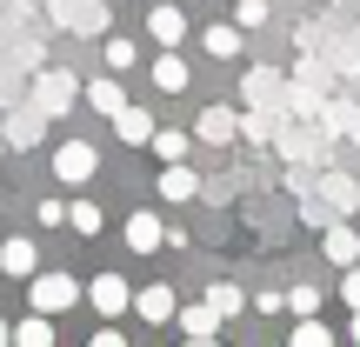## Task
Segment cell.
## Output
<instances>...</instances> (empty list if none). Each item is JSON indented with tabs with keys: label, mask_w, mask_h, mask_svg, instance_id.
I'll return each instance as SVG.
<instances>
[{
	"label": "cell",
	"mask_w": 360,
	"mask_h": 347,
	"mask_svg": "<svg viewBox=\"0 0 360 347\" xmlns=\"http://www.w3.org/2000/svg\"><path fill=\"white\" fill-rule=\"evenodd\" d=\"M40 267V254H34V241H20V234H13L7 247H0V274H13V281H27V274Z\"/></svg>",
	"instance_id": "14"
},
{
	"label": "cell",
	"mask_w": 360,
	"mask_h": 347,
	"mask_svg": "<svg viewBox=\"0 0 360 347\" xmlns=\"http://www.w3.org/2000/svg\"><path fill=\"white\" fill-rule=\"evenodd\" d=\"M67 227H74V234H101V227H107V214H101L94 201H67Z\"/></svg>",
	"instance_id": "22"
},
{
	"label": "cell",
	"mask_w": 360,
	"mask_h": 347,
	"mask_svg": "<svg viewBox=\"0 0 360 347\" xmlns=\"http://www.w3.org/2000/svg\"><path fill=\"white\" fill-rule=\"evenodd\" d=\"M7 341H20V347H53V321H47V314H27L20 327H7Z\"/></svg>",
	"instance_id": "17"
},
{
	"label": "cell",
	"mask_w": 360,
	"mask_h": 347,
	"mask_svg": "<svg viewBox=\"0 0 360 347\" xmlns=\"http://www.w3.org/2000/svg\"><path fill=\"white\" fill-rule=\"evenodd\" d=\"M0 341H7V321H0Z\"/></svg>",
	"instance_id": "32"
},
{
	"label": "cell",
	"mask_w": 360,
	"mask_h": 347,
	"mask_svg": "<svg viewBox=\"0 0 360 347\" xmlns=\"http://www.w3.org/2000/svg\"><path fill=\"white\" fill-rule=\"evenodd\" d=\"M207 53L214 61H233L240 53V27H207Z\"/></svg>",
	"instance_id": "23"
},
{
	"label": "cell",
	"mask_w": 360,
	"mask_h": 347,
	"mask_svg": "<svg viewBox=\"0 0 360 347\" xmlns=\"http://www.w3.org/2000/svg\"><path fill=\"white\" fill-rule=\"evenodd\" d=\"M127 308H134V314H147V321L160 327V321H174V308H180V301H174V287H141Z\"/></svg>",
	"instance_id": "11"
},
{
	"label": "cell",
	"mask_w": 360,
	"mask_h": 347,
	"mask_svg": "<svg viewBox=\"0 0 360 347\" xmlns=\"http://www.w3.org/2000/svg\"><path fill=\"white\" fill-rule=\"evenodd\" d=\"M207 308H214L220 321H227V314H240V308H247V294H240L233 281H214V287H207Z\"/></svg>",
	"instance_id": "21"
},
{
	"label": "cell",
	"mask_w": 360,
	"mask_h": 347,
	"mask_svg": "<svg viewBox=\"0 0 360 347\" xmlns=\"http://www.w3.org/2000/svg\"><path fill=\"white\" fill-rule=\"evenodd\" d=\"M74 101H80V80L67 74V67H47V74H34V107H40L47 120H60Z\"/></svg>",
	"instance_id": "2"
},
{
	"label": "cell",
	"mask_w": 360,
	"mask_h": 347,
	"mask_svg": "<svg viewBox=\"0 0 360 347\" xmlns=\"http://www.w3.org/2000/svg\"><path fill=\"white\" fill-rule=\"evenodd\" d=\"M267 20V0H240V27H260Z\"/></svg>",
	"instance_id": "29"
},
{
	"label": "cell",
	"mask_w": 360,
	"mask_h": 347,
	"mask_svg": "<svg viewBox=\"0 0 360 347\" xmlns=\"http://www.w3.org/2000/svg\"><path fill=\"white\" fill-rule=\"evenodd\" d=\"M74 301H80L74 274H40V267L27 274V308H34V314H67Z\"/></svg>",
	"instance_id": "1"
},
{
	"label": "cell",
	"mask_w": 360,
	"mask_h": 347,
	"mask_svg": "<svg viewBox=\"0 0 360 347\" xmlns=\"http://www.w3.org/2000/svg\"><path fill=\"white\" fill-rule=\"evenodd\" d=\"M34 220H40V227H60V220H67V201H40Z\"/></svg>",
	"instance_id": "27"
},
{
	"label": "cell",
	"mask_w": 360,
	"mask_h": 347,
	"mask_svg": "<svg viewBox=\"0 0 360 347\" xmlns=\"http://www.w3.org/2000/svg\"><path fill=\"white\" fill-rule=\"evenodd\" d=\"M240 94H247V101H254V107H267L274 94H281V74H274V67H254V74L240 80Z\"/></svg>",
	"instance_id": "19"
},
{
	"label": "cell",
	"mask_w": 360,
	"mask_h": 347,
	"mask_svg": "<svg viewBox=\"0 0 360 347\" xmlns=\"http://www.w3.org/2000/svg\"><path fill=\"white\" fill-rule=\"evenodd\" d=\"M174 321H180V334H187V341H214L220 334V314L207 308V301H200V308H174Z\"/></svg>",
	"instance_id": "13"
},
{
	"label": "cell",
	"mask_w": 360,
	"mask_h": 347,
	"mask_svg": "<svg viewBox=\"0 0 360 347\" xmlns=\"http://www.w3.org/2000/svg\"><path fill=\"white\" fill-rule=\"evenodd\" d=\"M147 34H154L160 47H180V40H187V13H180L174 0H154V13H147Z\"/></svg>",
	"instance_id": "5"
},
{
	"label": "cell",
	"mask_w": 360,
	"mask_h": 347,
	"mask_svg": "<svg viewBox=\"0 0 360 347\" xmlns=\"http://www.w3.org/2000/svg\"><path fill=\"white\" fill-rule=\"evenodd\" d=\"M154 87H160V94H180V87H187V61H180L174 47H160V61H154Z\"/></svg>",
	"instance_id": "16"
},
{
	"label": "cell",
	"mask_w": 360,
	"mask_h": 347,
	"mask_svg": "<svg viewBox=\"0 0 360 347\" xmlns=\"http://www.w3.org/2000/svg\"><path fill=\"white\" fill-rule=\"evenodd\" d=\"M80 94H87V107H94V114H114V107L127 101V94H120V80H114V74H101V80H94V87H80Z\"/></svg>",
	"instance_id": "18"
},
{
	"label": "cell",
	"mask_w": 360,
	"mask_h": 347,
	"mask_svg": "<svg viewBox=\"0 0 360 347\" xmlns=\"http://www.w3.org/2000/svg\"><path fill=\"white\" fill-rule=\"evenodd\" d=\"M321 201H327V214H354V207H360V180L327 174V180H321Z\"/></svg>",
	"instance_id": "12"
},
{
	"label": "cell",
	"mask_w": 360,
	"mask_h": 347,
	"mask_svg": "<svg viewBox=\"0 0 360 347\" xmlns=\"http://www.w3.org/2000/svg\"><path fill=\"white\" fill-rule=\"evenodd\" d=\"M160 241H167L160 214H147V207H141V214H127V247H134V254H154Z\"/></svg>",
	"instance_id": "10"
},
{
	"label": "cell",
	"mask_w": 360,
	"mask_h": 347,
	"mask_svg": "<svg viewBox=\"0 0 360 347\" xmlns=\"http://www.w3.org/2000/svg\"><path fill=\"white\" fill-rule=\"evenodd\" d=\"M347 334H354V341H360V308H354V327H347Z\"/></svg>",
	"instance_id": "31"
},
{
	"label": "cell",
	"mask_w": 360,
	"mask_h": 347,
	"mask_svg": "<svg viewBox=\"0 0 360 347\" xmlns=\"http://www.w3.org/2000/svg\"><path fill=\"white\" fill-rule=\"evenodd\" d=\"M327 260L354 267V260H360V234H354V227H327Z\"/></svg>",
	"instance_id": "20"
},
{
	"label": "cell",
	"mask_w": 360,
	"mask_h": 347,
	"mask_svg": "<svg viewBox=\"0 0 360 347\" xmlns=\"http://www.w3.org/2000/svg\"><path fill=\"white\" fill-rule=\"evenodd\" d=\"M294 347H327V327L321 321H300L294 327Z\"/></svg>",
	"instance_id": "26"
},
{
	"label": "cell",
	"mask_w": 360,
	"mask_h": 347,
	"mask_svg": "<svg viewBox=\"0 0 360 347\" xmlns=\"http://www.w3.org/2000/svg\"><path fill=\"white\" fill-rule=\"evenodd\" d=\"M287 308H294V314H314V308H321V294H314V287H294V294H287Z\"/></svg>",
	"instance_id": "28"
},
{
	"label": "cell",
	"mask_w": 360,
	"mask_h": 347,
	"mask_svg": "<svg viewBox=\"0 0 360 347\" xmlns=\"http://www.w3.org/2000/svg\"><path fill=\"white\" fill-rule=\"evenodd\" d=\"M87 301H94V314H127V301H134V287L120 281V274H101V281L87 287Z\"/></svg>",
	"instance_id": "7"
},
{
	"label": "cell",
	"mask_w": 360,
	"mask_h": 347,
	"mask_svg": "<svg viewBox=\"0 0 360 347\" xmlns=\"http://www.w3.org/2000/svg\"><path fill=\"white\" fill-rule=\"evenodd\" d=\"M134 61H141V47H134V40H107V74H127Z\"/></svg>",
	"instance_id": "25"
},
{
	"label": "cell",
	"mask_w": 360,
	"mask_h": 347,
	"mask_svg": "<svg viewBox=\"0 0 360 347\" xmlns=\"http://www.w3.org/2000/svg\"><path fill=\"white\" fill-rule=\"evenodd\" d=\"M40 134H47V114H40V107H34V101H27V107H20V114H13V120H7V141H13V147H34V141H40Z\"/></svg>",
	"instance_id": "15"
},
{
	"label": "cell",
	"mask_w": 360,
	"mask_h": 347,
	"mask_svg": "<svg viewBox=\"0 0 360 347\" xmlns=\"http://www.w3.org/2000/svg\"><path fill=\"white\" fill-rule=\"evenodd\" d=\"M354 180H360V174H354Z\"/></svg>",
	"instance_id": "33"
},
{
	"label": "cell",
	"mask_w": 360,
	"mask_h": 347,
	"mask_svg": "<svg viewBox=\"0 0 360 347\" xmlns=\"http://www.w3.org/2000/svg\"><path fill=\"white\" fill-rule=\"evenodd\" d=\"M107 120H114V134H120L127 147H141L147 134H154V114H147V107H134V101H120V107H114Z\"/></svg>",
	"instance_id": "6"
},
{
	"label": "cell",
	"mask_w": 360,
	"mask_h": 347,
	"mask_svg": "<svg viewBox=\"0 0 360 347\" xmlns=\"http://www.w3.org/2000/svg\"><path fill=\"white\" fill-rule=\"evenodd\" d=\"M53 20L67 34H107V0H53Z\"/></svg>",
	"instance_id": "4"
},
{
	"label": "cell",
	"mask_w": 360,
	"mask_h": 347,
	"mask_svg": "<svg viewBox=\"0 0 360 347\" xmlns=\"http://www.w3.org/2000/svg\"><path fill=\"white\" fill-rule=\"evenodd\" d=\"M340 294H347V308H360V267H347V281H340Z\"/></svg>",
	"instance_id": "30"
},
{
	"label": "cell",
	"mask_w": 360,
	"mask_h": 347,
	"mask_svg": "<svg viewBox=\"0 0 360 347\" xmlns=\"http://www.w3.org/2000/svg\"><path fill=\"white\" fill-rule=\"evenodd\" d=\"M94 168H101V154H94L87 141H60L53 147V180H67V187H87Z\"/></svg>",
	"instance_id": "3"
},
{
	"label": "cell",
	"mask_w": 360,
	"mask_h": 347,
	"mask_svg": "<svg viewBox=\"0 0 360 347\" xmlns=\"http://www.w3.org/2000/svg\"><path fill=\"white\" fill-rule=\"evenodd\" d=\"M193 194H200V180H193V168L187 160H160V201H193Z\"/></svg>",
	"instance_id": "8"
},
{
	"label": "cell",
	"mask_w": 360,
	"mask_h": 347,
	"mask_svg": "<svg viewBox=\"0 0 360 347\" xmlns=\"http://www.w3.org/2000/svg\"><path fill=\"white\" fill-rule=\"evenodd\" d=\"M193 134H200L207 147H227L233 134H240V114H227V107H207V114L193 120Z\"/></svg>",
	"instance_id": "9"
},
{
	"label": "cell",
	"mask_w": 360,
	"mask_h": 347,
	"mask_svg": "<svg viewBox=\"0 0 360 347\" xmlns=\"http://www.w3.org/2000/svg\"><path fill=\"white\" fill-rule=\"evenodd\" d=\"M147 141H154V154H160V160H187V147H193L187 134H174V127H167V134L154 127V134H147Z\"/></svg>",
	"instance_id": "24"
}]
</instances>
